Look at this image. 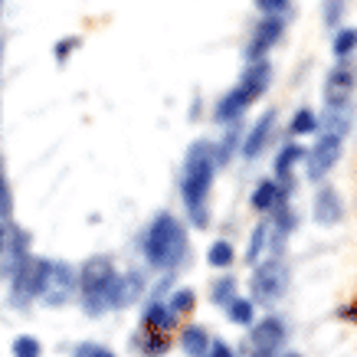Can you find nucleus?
Listing matches in <instances>:
<instances>
[{
  "mask_svg": "<svg viewBox=\"0 0 357 357\" xmlns=\"http://www.w3.org/2000/svg\"><path fill=\"white\" fill-rule=\"evenodd\" d=\"M285 3H289V0H256V7H259V10H266V13L285 10Z\"/></svg>",
  "mask_w": 357,
  "mask_h": 357,
  "instance_id": "2f4dec72",
  "label": "nucleus"
},
{
  "mask_svg": "<svg viewBox=\"0 0 357 357\" xmlns=\"http://www.w3.org/2000/svg\"><path fill=\"white\" fill-rule=\"evenodd\" d=\"M279 184L275 181H262L259 187H256V194H252V206L259 210V213H266V210H275V204H279Z\"/></svg>",
  "mask_w": 357,
  "mask_h": 357,
  "instance_id": "a211bd4d",
  "label": "nucleus"
},
{
  "mask_svg": "<svg viewBox=\"0 0 357 357\" xmlns=\"http://www.w3.org/2000/svg\"><path fill=\"white\" fill-rule=\"evenodd\" d=\"M282 357H302V354H282Z\"/></svg>",
  "mask_w": 357,
  "mask_h": 357,
  "instance_id": "c9c22d12",
  "label": "nucleus"
},
{
  "mask_svg": "<svg viewBox=\"0 0 357 357\" xmlns=\"http://www.w3.org/2000/svg\"><path fill=\"white\" fill-rule=\"evenodd\" d=\"M302 158H305L302 148H298V144H289V148L279 154V161H275V177H279V181H289L295 161H302Z\"/></svg>",
  "mask_w": 357,
  "mask_h": 357,
  "instance_id": "aec40b11",
  "label": "nucleus"
},
{
  "mask_svg": "<svg viewBox=\"0 0 357 357\" xmlns=\"http://www.w3.org/2000/svg\"><path fill=\"white\" fill-rule=\"evenodd\" d=\"M0 59H3V43H0Z\"/></svg>",
  "mask_w": 357,
  "mask_h": 357,
  "instance_id": "e433bc0d",
  "label": "nucleus"
},
{
  "mask_svg": "<svg viewBox=\"0 0 357 357\" xmlns=\"http://www.w3.org/2000/svg\"><path fill=\"white\" fill-rule=\"evenodd\" d=\"M73 46H76V40H66V43H59V46H56V56H59V59H66V53H69Z\"/></svg>",
  "mask_w": 357,
  "mask_h": 357,
  "instance_id": "72a5a7b5",
  "label": "nucleus"
},
{
  "mask_svg": "<svg viewBox=\"0 0 357 357\" xmlns=\"http://www.w3.org/2000/svg\"><path fill=\"white\" fill-rule=\"evenodd\" d=\"M177 325V314L167 308V305H161V302H154L148 312H144V328H154V331H171V328Z\"/></svg>",
  "mask_w": 357,
  "mask_h": 357,
  "instance_id": "f3484780",
  "label": "nucleus"
},
{
  "mask_svg": "<svg viewBox=\"0 0 357 357\" xmlns=\"http://www.w3.org/2000/svg\"><path fill=\"white\" fill-rule=\"evenodd\" d=\"M148 335H144V344H141V351L148 357H161L167 347H171V337L164 335V331H154V328H144Z\"/></svg>",
  "mask_w": 357,
  "mask_h": 357,
  "instance_id": "412c9836",
  "label": "nucleus"
},
{
  "mask_svg": "<svg viewBox=\"0 0 357 357\" xmlns=\"http://www.w3.org/2000/svg\"><path fill=\"white\" fill-rule=\"evenodd\" d=\"M314 220L318 223H337L341 220V197H337L335 187H321L318 197H314Z\"/></svg>",
  "mask_w": 357,
  "mask_h": 357,
  "instance_id": "2eb2a0df",
  "label": "nucleus"
},
{
  "mask_svg": "<svg viewBox=\"0 0 357 357\" xmlns=\"http://www.w3.org/2000/svg\"><path fill=\"white\" fill-rule=\"evenodd\" d=\"M354 125V109L351 102H341V105H328L325 109V135H335V138L344 141V135Z\"/></svg>",
  "mask_w": 357,
  "mask_h": 357,
  "instance_id": "ddd939ff",
  "label": "nucleus"
},
{
  "mask_svg": "<svg viewBox=\"0 0 357 357\" xmlns=\"http://www.w3.org/2000/svg\"><path fill=\"white\" fill-rule=\"evenodd\" d=\"M266 233H269V223H262V227L256 229V236H252V243H249V249H246V259H249V262H256V259H259L262 246H266Z\"/></svg>",
  "mask_w": 357,
  "mask_h": 357,
  "instance_id": "cd10ccee",
  "label": "nucleus"
},
{
  "mask_svg": "<svg viewBox=\"0 0 357 357\" xmlns=\"http://www.w3.org/2000/svg\"><path fill=\"white\" fill-rule=\"evenodd\" d=\"M13 210V197H10V187H7V174H3V164H0V220L10 217Z\"/></svg>",
  "mask_w": 357,
  "mask_h": 357,
  "instance_id": "bb28decb",
  "label": "nucleus"
},
{
  "mask_svg": "<svg viewBox=\"0 0 357 357\" xmlns=\"http://www.w3.org/2000/svg\"><path fill=\"white\" fill-rule=\"evenodd\" d=\"M36 282H40V259H26L10 272V305L26 308L36 298Z\"/></svg>",
  "mask_w": 357,
  "mask_h": 357,
  "instance_id": "6e6552de",
  "label": "nucleus"
},
{
  "mask_svg": "<svg viewBox=\"0 0 357 357\" xmlns=\"http://www.w3.org/2000/svg\"><path fill=\"white\" fill-rule=\"evenodd\" d=\"M282 36V20L275 17V13H269L266 20L256 26V33H252V43H249L246 56H249V63H256V59H262V56L269 53L272 46H275V40Z\"/></svg>",
  "mask_w": 357,
  "mask_h": 357,
  "instance_id": "f8f14e48",
  "label": "nucleus"
},
{
  "mask_svg": "<svg viewBox=\"0 0 357 357\" xmlns=\"http://www.w3.org/2000/svg\"><path fill=\"white\" fill-rule=\"evenodd\" d=\"M184 252H187L184 227L177 223V217L161 213L151 223L148 236H144V256H148V262L158 266V269H174L177 262L184 259Z\"/></svg>",
  "mask_w": 357,
  "mask_h": 357,
  "instance_id": "f03ea898",
  "label": "nucleus"
},
{
  "mask_svg": "<svg viewBox=\"0 0 357 357\" xmlns=\"http://www.w3.org/2000/svg\"><path fill=\"white\" fill-rule=\"evenodd\" d=\"M314 125H318V119H314L308 109H302L298 115L292 119V135H312Z\"/></svg>",
  "mask_w": 357,
  "mask_h": 357,
  "instance_id": "a878e982",
  "label": "nucleus"
},
{
  "mask_svg": "<svg viewBox=\"0 0 357 357\" xmlns=\"http://www.w3.org/2000/svg\"><path fill=\"white\" fill-rule=\"evenodd\" d=\"M76 295V272L66 262L40 259V282H36V298L46 305H66Z\"/></svg>",
  "mask_w": 357,
  "mask_h": 357,
  "instance_id": "39448f33",
  "label": "nucleus"
},
{
  "mask_svg": "<svg viewBox=\"0 0 357 357\" xmlns=\"http://www.w3.org/2000/svg\"><path fill=\"white\" fill-rule=\"evenodd\" d=\"M269 79H272V66L266 63V59H256V63H249L246 76H243V82H239L233 92H229L223 102H220L217 109V121H236L243 112L256 102V98L269 89Z\"/></svg>",
  "mask_w": 357,
  "mask_h": 357,
  "instance_id": "7ed1b4c3",
  "label": "nucleus"
},
{
  "mask_svg": "<svg viewBox=\"0 0 357 357\" xmlns=\"http://www.w3.org/2000/svg\"><path fill=\"white\" fill-rule=\"evenodd\" d=\"M76 357H115L109 351V347H102V344H82L76 351Z\"/></svg>",
  "mask_w": 357,
  "mask_h": 357,
  "instance_id": "7c9ffc66",
  "label": "nucleus"
},
{
  "mask_svg": "<svg viewBox=\"0 0 357 357\" xmlns=\"http://www.w3.org/2000/svg\"><path fill=\"white\" fill-rule=\"evenodd\" d=\"M272 128H275V109H269L259 121H256V125H252V131H249L246 144H243V154H246V158H256V154L266 148V141H269Z\"/></svg>",
  "mask_w": 357,
  "mask_h": 357,
  "instance_id": "4468645a",
  "label": "nucleus"
},
{
  "mask_svg": "<svg viewBox=\"0 0 357 357\" xmlns=\"http://www.w3.org/2000/svg\"><path fill=\"white\" fill-rule=\"evenodd\" d=\"M115 279V266L109 256H92L79 272V292H82V308L89 314H102L109 308V285Z\"/></svg>",
  "mask_w": 357,
  "mask_h": 357,
  "instance_id": "20e7f679",
  "label": "nucleus"
},
{
  "mask_svg": "<svg viewBox=\"0 0 357 357\" xmlns=\"http://www.w3.org/2000/svg\"><path fill=\"white\" fill-rule=\"evenodd\" d=\"M285 289H289V266L285 262L269 259L252 272V302L269 305L275 298H282Z\"/></svg>",
  "mask_w": 357,
  "mask_h": 357,
  "instance_id": "423d86ee",
  "label": "nucleus"
},
{
  "mask_svg": "<svg viewBox=\"0 0 357 357\" xmlns=\"http://www.w3.org/2000/svg\"><path fill=\"white\" fill-rule=\"evenodd\" d=\"M40 351H43V344L30 335H23L13 341V357H40Z\"/></svg>",
  "mask_w": 357,
  "mask_h": 357,
  "instance_id": "b1692460",
  "label": "nucleus"
},
{
  "mask_svg": "<svg viewBox=\"0 0 357 357\" xmlns=\"http://www.w3.org/2000/svg\"><path fill=\"white\" fill-rule=\"evenodd\" d=\"M141 292H144L141 272H125V275L115 272V279H112V285H109V308H128Z\"/></svg>",
  "mask_w": 357,
  "mask_h": 357,
  "instance_id": "9b49d317",
  "label": "nucleus"
},
{
  "mask_svg": "<svg viewBox=\"0 0 357 357\" xmlns=\"http://www.w3.org/2000/svg\"><path fill=\"white\" fill-rule=\"evenodd\" d=\"M357 50V30H341L335 36V56H341V59H344V56H351Z\"/></svg>",
  "mask_w": 357,
  "mask_h": 357,
  "instance_id": "393cba45",
  "label": "nucleus"
},
{
  "mask_svg": "<svg viewBox=\"0 0 357 357\" xmlns=\"http://www.w3.org/2000/svg\"><path fill=\"white\" fill-rule=\"evenodd\" d=\"M282 344H285V321L272 314V318H262L259 325H252L243 354L246 357H275V351H279Z\"/></svg>",
  "mask_w": 357,
  "mask_h": 357,
  "instance_id": "0eeeda50",
  "label": "nucleus"
},
{
  "mask_svg": "<svg viewBox=\"0 0 357 357\" xmlns=\"http://www.w3.org/2000/svg\"><path fill=\"white\" fill-rule=\"evenodd\" d=\"M206 354H210V357H233V351H229V347L220 341V344H213L210 351H206Z\"/></svg>",
  "mask_w": 357,
  "mask_h": 357,
  "instance_id": "473e14b6",
  "label": "nucleus"
},
{
  "mask_svg": "<svg viewBox=\"0 0 357 357\" xmlns=\"http://www.w3.org/2000/svg\"><path fill=\"white\" fill-rule=\"evenodd\" d=\"M7 272H13L17 266L30 259V239L23 229H7Z\"/></svg>",
  "mask_w": 357,
  "mask_h": 357,
  "instance_id": "dca6fc26",
  "label": "nucleus"
},
{
  "mask_svg": "<svg viewBox=\"0 0 357 357\" xmlns=\"http://www.w3.org/2000/svg\"><path fill=\"white\" fill-rule=\"evenodd\" d=\"M3 246H7V227L0 223V252H3Z\"/></svg>",
  "mask_w": 357,
  "mask_h": 357,
  "instance_id": "f704fd0d",
  "label": "nucleus"
},
{
  "mask_svg": "<svg viewBox=\"0 0 357 357\" xmlns=\"http://www.w3.org/2000/svg\"><path fill=\"white\" fill-rule=\"evenodd\" d=\"M213 302H217V305H229V302H233V279L220 282L217 289H213Z\"/></svg>",
  "mask_w": 357,
  "mask_h": 357,
  "instance_id": "c756f323",
  "label": "nucleus"
},
{
  "mask_svg": "<svg viewBox=\"0 0 357 357\" xmlns=\"http://www.w3.org/2000/svg\"><path fill=\"white\" fill-rule=\"evenodd\" d=\"M227 308H229V321L249 325V321H252V312H256V302H252V298H233Z\"/></svg>",
  "mask_w": 357,
  "mask_h": 357,
  "instance_id": "4be33fe9",
  "label": "nucleus"
},
{
  "mask_svg": "<svg viewBox=\"0 0 357 357\" xmlns=\"http://www.w3.org/2000/svg\"><path fill=\"white\" fill-rule=\"evenodd\" d=\"M217 171V148L210 141H197L184 164V204L197 227H206V190Z\"/></svg>",
  "mask_w": 357,
  "mask_h": 357,
  "instance_id": "f257e3e1",
  "label": "nucleus"
},
{
  "mask_svg": "<svg viewBox=\"0 0 357 357\" xmlns=\"http://www.w3.org/2000/svg\"><path fill=\"white\" fill-rule=\"evenodd\" d=\"M337 154H341V138H335V135H321L318 144L312 148V154H308V177H312V181H321V177L335 167Z\"/></svg>",
  "mask_w": 357,
  "mask_h": 357,
  "instance_id": "1a4fd4ad",
  "label": "nucleus"
},
{
  "mask_svg": "<svg viewBox=\"0 0 357 357\" xmlns=\"http://www.w3.org/2000/svg\"><path fill=\"white\" fill-rule=\"evenodd\" d=\"M181 344H184V351L190 357H204L206 351H210V344H206V331L200 325H190L184 331V337H181Z\"/></svg>",
  "mask_w": 357,
  "mask_h": 357,
  "instance_id": "6ab92c4d",
  "label": "nucleus"
},
{
  "mask_svg": "<svg viewBox=\"0 0 357 357\" xmlns=\"http://www.w3.org/2000/svg\"><path fill=\"white\" fill-rule=\"evenodd\" d=\"M354 82H357V73L351 69V66H347V63L335 66V69L328 73V82H325V102H328V105H341V102H351Z\"/></svg>",
  "mask_w": 357,
  "mask_h": 357,
  "instance_id": "9d476101",
  "label": "nucleus"
},
{
  "mask_svg": "<svg viewBox=\"0 0 357 357\" xmlns=\"http://www.w3.org/2000/svg\"><path fill=\"white\" fill-rule=\"evenodd\" d=\"M206 262H210V266H217V269H227L229 262H233V246H229L227 239L213 243V246H210V252H206Z\"/></svg>",
  "mask_w": 357,
  "mask_h": 357,
  "instance_id": "5701e85b",
  "label": "nucleus"
},
{
  "mask_svg": "<svg viewBox=\"0 0 357 357\" xmlns=\"http://www.w3.org/2000/svg\"><path fill=\"white\" fill-rule=\"evenodd\" d=\"M174 314H187L190 308H194V292H177L171 298V305H167Z\"/></svg>",
  "mask_w": 357,
  "mask_h": 357,
  "instance_id": "c85d7f7f",
  "label": "nucleus"
}]
</instances>
